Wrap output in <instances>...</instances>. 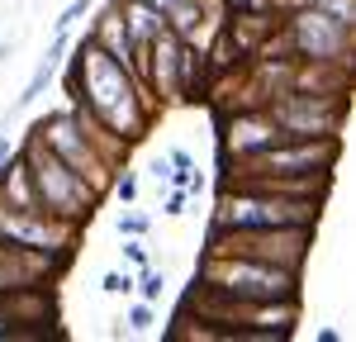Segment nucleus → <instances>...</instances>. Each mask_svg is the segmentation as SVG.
I'll return each instance as SVG.
<instances>
[{
    "instance_id": "412c9836",
    "label": "nucleus",
    "mask_w": 356,
    "mask_h": 342,
    "mask_svg": "<svg viewBox=\"0 0 356 342\" xmlns=\"http://www.w3.org/2000/svg\"><path fill=\"white\" fill-rule=\"evenodd\" d=\"M152 323H157V304H147V300L129 304V314H124V328L129 333H152Z\"/></svg>"
},
{
    "instance_id": "f257e3e1",
    "label": "nucleus",
    "mask_w": 356,
    "mask_h": 342,
    "mask_svg": "<svg viewBox=\"0 0 356 342\" xmlns=\"http://www.w3.org/2000/svg\"><path fill=\"white\" fill-rule=\"evenodd\" d=\"M72 53L76 57L67 62V76H62L72 110H81L86 119H95L105 133L124 138L129 147H134L138 138H147V129H152L157 114H162V105L147 95V86H138L134 72L119 67L114 57H105L90 38H81Z\"/></svg>"
},
{
    "instance_id": "b1692460",
    "label": "nucleus",
    "mask_w": 356,
    "mask_h": 342,
    "mask_svg": "<svg viewBox=\"0 0 356 342\" xmlns=\"http://www.w3.org/2000/svg\"><path fill=\"white\" fill-rule=\"evenodd\" d=\"M110 195L119 200V204H134V200H138V176L119 167V171H114V181H110Z\"/></svg>"
},
{
    "instance_id": "39448f33",
    "label": "nucleus",
    "mask_w": 356,
    "mask_h": 342,
    "mask_svg": "<svg viewBox=\"0 0 356 342\" xmlns=\"http://www.w3.org/2000/svg\"><path fill=\"white\" fill-rule=\"evenodd\" d=\"M323 204L300 195H275V190H252V186H223L219 209L209 224L223 228H318Z\"/></svg>"
},
{
    "instance_id": "f8f14e48",
    "label": "nucleus",
    "mask_w": 356,
    "mask_h": 342,
    "mask_svg": "<svg viewBox=\"0 0 356 342\" xmlns=\"http://www.w3.org/2000/svg\"><path fill=\"white\" fill-rule=\"evenodd\" d=\"M72 252H43V247H15L0 243V290L15 285H53L67 271Z\"/></svg>"
},
{
    "instance_id": "20e7f679",
    "label": "nucleus",
    "mask_w": 356,
    "mask_h": 342,
    "mask_svg": "<svg viewBox=\"0 0 356 342\" xmlns=\"http://www.w3.org/2000/svg\"><path fill=\"white\" fill-rule=\"evenodd\" d=\"M352 38H356V28L328 19L314 5H304V10L280 15V24L261 43V53L295 57V62H352Z\"/></svg>"
},
{
    "instance_id": "7c9ffc66",
    "label": "nucleus",
    "mask_w": 356,
    "mask_h": 342,
    "mask_svg": "<svg viewBox=\"0 0 356 342\" xmlns=\"http://www.w3.org/2000/svg\"><path fill=\"white\" fill-rule=\"evenodd\" d=\"M143 5H152V10H162V15H166V10H171L176 0H143Z\"/></svg>"
},
{
    "instance_id": "c756f323",
    "label": "nucleus",
    "mask_w": 356,
    "mask_h": 342,
    "mask_svg": "<svg viewBox=\"0 0 356 342\" xmlns=\"http://www.w3.org/2000/svg\"><path fill=\"white\" fill-rule=\"evenodd\" d=\"M15 48H19V43H15V38H5V43H0V67H5V62H10V57H15Z\"/></svg>"
},
{
    "instance_id": "9b49d317",
    "label": "nucleus",
    "mask_w": 356,
    "mask_h": 342,
    "mask_svg": "<svg viewBox=\"0 0 356 342\" xmlns=\"http://www.w3.org/2000/svg\"><path fill=\"white\" fill-rule=\"evenodd\" d=\"M0 318L10 323V338H43L48 323H57L53 285H15V290H0Z\"/></svg>"
},
{
    "instance_id": "f03ea898",
    "label": "nucleus",
    "mask_w": 356,
    "mask_h": 342,
    "mask_svg": "<svg viewBox=\"0 0 356 342\" xmlns=\"http://www.w3.org/2000/svg\"><path fill=\"white\" fill-rule=\"evenodd\" d=\"M15 152L24 157L29 181H33V190H38V204H43L53 219L76 224V228H86L90 219H95V209L105 204V195H100V190H90V186H86L81 176L67 167V162H62L43 138L24 133V142H15Z\"/></svg>"
},
{
    "instance_id": "cd10ccee",
    "label": "nucleus",
    "mask_w": 356,
    "mask_h": 342,
    "mask_svg": "<svg viewBox=\"0 0 356 342\" xmlns=\"http://www.w3.org/2000/svg\"><path fill=\"white\" fill-rule=\"evenodd\" d=\"M147 176H152L157 186H166V181H171V167H166V157H152V167H147Z\"/></svg>"
},
{
    "instance_id": "1a4fd4ad",
    "label": "nucleus",
    "mask_w": 356,
    "mask_h": 342,
    "mask_svg": "<svg viewBox=\"0 0 356 342\" xmlns=\"http://www.w3.org/2000/svg\"><path fill=\"white\" fill-rule=\"evenodd\" d=\"M280 138H323L337 133L347 119V95H314V90H280L261 105Z\"/></svg>"
},
{
    "instance_id": "5701e85b",
    "label": "nucleus",
    "mask_w": 356,
    "mask_h": 342,
    "mask_svg": "<svg viewBox=\"0 0 356 342\" xmlns=\"http://www.w3.org/2000/svg\"><path fill=\"white\" fill-rule=\"evenodd\" d=\"M314 10H323L328 19H337V24L356 28V0H309Z\"/></svg>"
},
{
    "instance_id": "a878e982",
    "label": "nucleus",
    "mask_w": 356,
    "mask_h": 342,
    "mask_svg": "<svg viewBox=\"0 0 356 342\" xmlns=\"http://www.w3.org/2000/svg\"><path fill=\"white\" fill-rule=\"evenodd\" d=\"M119 252H124V266H134V271L147 266V243H143V238H124V247H119Z\"/></svg>"
},
{
    "instance_id": "a211bd4d",
    "label": "nucleus",
    "mask_w": 356,
    "mask_h": 342,
    "mask_svg": "<svg viewBox=\"0 0 356 342\" xmlns=\"http://www.w3.org/2000/svg\"><path fill=\"white\" fill-rule=\"evenodd\" d=\"M114 10H119V19H124V28H129L134 43H152L166 28V15L152 10V5H143V0H114Z\"/></svg>"
},
{
    "instance_id": "c85d7f7f",
    "label": "nucleus",
    "mask_w": 356,
    "mask_h": 342,
    "mask_svg": "<svg viewBox=\"0 0 356 342\" xmlns=\"http://www.w3.org/2000/svg\"><path fill=\"white\" fill-rule=\"evenodd\" d=\"M10 152H15V138H10V129H0V167L10 162Z\"/></svg>"
},
{
    "instance_id": "bb28decb",
    "label": "nucleus",
    "mask_w": 356,
    "mask_h": 342,
    "mask_svg": "<svg viewBox=\"0 0 356 342\" xmlns=\"http://www.w3.org/2000/svg\"><path fill=\"white\" fill-rule=\"evenodd\" d=\"M162 157H166V167H171V171H195V167H200V162H195L186 147H166Z\"/></svg>"
},
{
    "instance_id": "6e6552de",
    "label": "nucleus",
    "mask_w": 356,
    "mask_h": 342,
    "mask_svg": "<svg viewBox=\"0 0 356 342\" xmlns=\"http://www.w3.org/2000/svg\"><path fill=\"white\" fill-rule=\"evenodd\" d=\"M33 138H43L48 147H53L57 157L67 162V167L81 176L90 190H100V195H110V181H114V162L90 142V133H86V124L76 119V110L67 105V110H48L43 119H33V129H29Z\"/></svg>"
},
{
    "instance_id": "423d86ee",
    "label": "nucleus",
    "mask_w": 356,
    "mask_h": 342,
    "mask_svg": "<svg viewBox=\"0 0 356 342\" xmlns=\"http://www.w3.org/2000/svg\"><path fill=\"white\" fill-rule=\"evenodd\" d=\"M342 157V133H323V138H280L252 157L228 162L223 181H247V176H323L337 167ZM219 181V186H223Z\"/></svg>"
},
{
    "instance_id": "f3484780",
    "label": "nucleus",
    "mask_w": 356,
    "mask_h": 342,
    "mask_svg": "<svg viewBox=\"0 0 356 342\" xmlns=\"http://www.w3.org/2000/svg\"><path fill=\"white\" fill-rule=\"evenodd\" d=\"M209 95V62H204V48H181V67H176V100H204Z\"/></svg>"
},
{
    "instance_id": "2eb2a0df",
    "label": "nucleus",
    "mask_w": 356,
    "mask_h": 342,
    "mask_svg": "<svg viewBox=\"0 0 356 342\" xmlns=\"http://www.w3.org/2000/svg\"><path fill=\"white\" fill-rule=\"evenodd\" d=\"M72 48V33H53V43H48V53L38 57V67H33V76L24 81V90H19V100L10 105V114H19V110H29L48 86H53V76L62 72V53Z\"/></svg>"
},
{
    "instance_id": "dca6fc26",
    "label": "nucleus",
    "mask_w": 356,
    "mask_h": 342,
    "mask_svg": "<svg viewBox=\"0 0 356 342\" xmlns=\"http://www.w3.org/2000/svg\"><path fill=\"white\" fill-rule=\"evenodd\" d=\"M0 204H10V209H24V214H38V209H43L19 152H10V162L0 167ZM43 214H48V209H43Z\"/></svg>"
},
{
    "instance_id": "aec40b11",
    "label": "nucleus",
    "mask_w": 356,
    "mask_h": 342,
    "mask_svg": "<svg viewBox=\"0 0 356 342\" xmlns=\"http://www.w3.org/2000/svg\"><path fill=\"white\" fill-rule=\"evenodd\" d=\"M100 290L110 295V300H124V295H134V266H114L100 276Z\"/></svg>"
},
{
    "instance_id": "6ab92c4d",
    "label": "nucleus",
    "mask_w": 356,
    "mask_h": 342,
    "mask_svg": "<svg viewBox=\"0 0 356 342\" xmlns=\"http://www.w3.org/2000/svg\"><path fill=\"white\" fill-rule=\"evenodd\" d=\"M147 228H152V219H147V214H138L134 204H124V209H119V219H114V233H119V238H147Z\"/></svg>"
},
{
    "instance_id": "0eeeda50",
    "label": "nucleus",
    "mask_w": 356,
    "mask_h": 342,
    "mask_svg": "<svg viewBox=\"0 0 356 342\" xmlns=\"http://www.w3.org/2000/svg\"><path fill=\"white\" fill-rule=\"evenodd\" d=\"M314 233L318 228H223V224H209L204 252L209 256H257V261H275V266L304 271V261L314 252Z\"/></svg>"
},
{
    "instance_id": "4be33fe9",
    "label": "nucleus",
    "mask_w": 356,
    "mask_h": 342,
    "mask_svg": "<svg viewBox=\"0 0 356 342\" xmlns=\"http://www.w3.org/2000/svg\"><path fill=\"white\" fill-rule=\"evenodd\" d=\"M95 5H100V0H72V5H67V10H62V15L53 19V33H72V28L81 24V19L90 15V10H95Z\"/></svg>"
},
{
    "instance_id": "393cba45",
    "label": "nucleus",
    "mask_w": 356,
    "mask_h": 342,
    "mask_svg": "<svg viewBox=\"0 0 356 342\" xmlns=\"http://www.w3.org/2000/svg\"><path fill=\"white\" fill-rule=\"evenodd\" d=\"M186 204H191V190H186V186H166V195H162V214L166 219H181Z\"/></svg>"
},
{
    "instance_id": "7ed1b4c3",
    "label": "nucleus",
    "mask_w": 356,
    "mask_h": 342,
    "mask_svg": "<svg viewBox=\"0 0 356 342\" xmlns=\"http://www.w3.org/2000/svg\"><path fill=\"white\" fill-rule=\"evenodd\" d=\"M195 285L214 290L228 300H247V304H266V300H300L304 295V271L275 266V261H257V256H200L195 266Z\"/></svg>"
},
{
    "instance_id": "9d476101",
    "label": "nucleus",
    "mask_w": 356,
    "mask_h": 342,
    "mask_svg": "<svg viewBox=\"0 0 356 342\" xmlns=\"http://www.w3.org/2000/svg\"><path fill=\"white\" fill-rule=\"evenodd\" d=\"M76 238L81 228L62 224L53 214H24V209H10L0 204V243H15V247H43V252H76Z\"/></svg>"
},
{
    "instance_id": "4468645a",
    "label": "nucleus",
    "mask_w": 356,
    "mask_h": 342,
    "mask_svg": "<svg viewBox=\"0 0 356 342\" xmlns=\"http://www.w3.org/2000/svg\"><path fill=\"white\" fill-rule=\"evenodd\" d=\"M181 38L162 28L152 43H147V95L157 100V105H171L176 100V67H181Z\"/></svg>"
},
{
    "instance_id": "ddd939ff",
    "label": "nucleus",
    "mask_w": 356,
    "mask_h": 342,
    "mask_svg": "<svg viewBox=\"0 0 356 342\" xmlns=\"http://www.w3.org/2000/svg\"><path fill=\"white\" fill-rule=\"evenodd\" d=\"M280 142V129H275L266 110H228V124H223V152H228V162H238V157H252V152H261V147H271Z\"/></svg>"
}]
</instances>
